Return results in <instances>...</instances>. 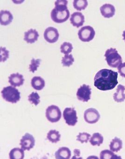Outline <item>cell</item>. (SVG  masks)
<instances>
[{
    "label": "cell",
    "instance_id": "15",
    "mask_svg": "<svg viewBox=\"0 0 125 159\" xmlns=\"http://www.w3.org/2000/svg\"><path fill=\"white\" fill-rule=\"evenodd\" d=\"M13 16L10 12L8 11H1L0 12V23L2 25H8L11 23Z\"/></svg>",
    "mask_w": 125,
    "mask_h": 159
},
{
    "label": "cell",
    "instance_id": "7",
    "mask_svg": "<svg viewBox=\"0 0 125 159\" xmlns=\"http://www.w3.org/2000/svg\"><path fill=\"white\" fill-rule=\"evenodd\" d=\"M63 117L65 123L69 126H74L77 122V112L74 107H66L63 112Z\"/></svg>",
    "mask_w": 125,
    "mask_h": 159
},
{
    "label": "cell",
    "instance_id": "27",
    "mask_svg": "<svg viewBox=\"0 0 125 159\" xmlns=\"http://www.w3.org/2000/svg\"><path fill=\"white\" fill-rule=\"evenodd\" d=\"M74 61V59L72 54L65 55L62 58V63L64 67H70L73 65Z\"/></svg>",
    "mask_w": 125,
    "mask_h": 159
},
{
    "label": "cell",
    "instance_id": "6",
    "mask_svg": "<svg viewBox=\"0 0 125 159\" xmlns=\"http://www.w3.org/2000/svg\"><path fill=\"white\" fill-rule=\"evenodd\" d=\"M95 35V31L91 26L82 27L78 31V36L79 39L84 42H89L94 39Z\"/></svg>",
    "mask_w": 125,
    "mask_h": 159
},
{
    "label": "cell",
    "instance_id": "14",
    "mask_svg": "<svg viewBox=\"0 0 125 159\" xmlns=\"http://www.w3.org/2000/svg\"><path fill=\"white\" fill-rule=\"evenodd\" d=\"M23 75L19 73H13L9 77V82L14 87H19L22 85L24 83Z\"/></svg>",
    "mask_w": 125,
    "mask_h": 159
},
{
    "label": "cell",
    "instance_id": "9",
    "mask_svg": "<svg viewBox=\"0 0 125 159\" xmlns=\"http://www.w3.org/2000/svg\"><path fill=\"white\" fill-rule=\"evenodd\" d=\"M84 119L86 123L90 124H95L100 119L99 112L95 108H89L84 113Z\"/></svg>",
    "mask_w": 125,
    "mask_h": 159
},
{
    "label": "cell",
    "instance_id": "22",
    "mask_svg": "<svg viewBox=\"0 0 125 159\" xmlns=\"http://www.w3.org/2000/svg\"><path fill=\"white\" fill-rule=\"evenodd\" d=\"M104 138L101 134L97 132L94 133L91 139L89 140L90 144L93 146H100L103 143Z\"/></svg>",
    "mask_w": 125,
    "mask_h": 159
},
{
    "label": "cell",
    "instance_id": "19",
    "mask_svg": "<svg viewBox=\"0 0 125 159\" xmlns=\"http://www.w3.org/2000/svg\"><path fill=\"white\" fill-rule=\"evenodd\" d=\"M31 84L34 89L37 91H40L45 86V81L41 77L35 76L32 79Z\"/></svg>",
    "mask_w": 125,
    "mask_h": 159
},
{
    "label": "cell",
    "instance_id": "11",
    "mask_svg": "<svg viewBox=\"0 0 125 159\" xmlns=\"http://www.w3.org/2000/svg\"><path fill=\"white\" fill-rule=\"evenodd\" d=\"M59 36L58 30L54 27H48L44 31V39L49 43H55L58 40Z\"/></svg>",
    "mask_w": 125,
    "mask_h": 159
},
{
    "label": "cell",
    "instance_id": "26",
    "mask_svg": "<svg viewBox=\"0 0 125 159\" xmlns=\"http://www.w3.org/2000/svg\"><path fill=\"white\" fill-rule=\"evenodd\" d=\"M73 49V45L70 42H64L63 44H62L60 47L61 53H63L65 55H68L69 53H71Z\"/></svg>",
    "mask_w": 125,
    "mask_h": 159
},
{
    "label": "cell",
    "instance_id": "18",
    "mask_svg": "<svg viewBox=\"0 0 125 159\" xmlns=\"http://www.w3.org/2000/svg\"><path fill=\"white\" fill-rule=\"evenodd\" d=\"M55 156L57 159H69L71 157V151L68 148L62 147L55 152Z\"/></svg>",
    "mask_w": 125,
    "mask_h": 159
},
{
    "label": "cell",
    "instance_id": "28",
    "mask_svg": "<svg viewBox=\"0 0 125 159\" xmlns=\"http://www.w3.org/2000/svg\"><path fill=\"white\" fill-rule=\"evenodd\" d=\"M40 96L36 92H32L28 96V100L29 102L31 104H34L35 106L40 103Z\"/></svg>",
    "mask_w": 125,
    "mask_h": 159
},
{
    "label": "cell",
    "instance_id": "29",
    "mask_svg": "<svg viewBox=\"0 0 125 159\" xmlns=\"http://www.w3.org/2000/svg\"><path fill=\"white\" fill-rule=\"evenodd\" d=\"M41 60L39 59H35L33 58L31 61V63L29 65V70L31 72L34 73L35 71H36L37 68L39 67L40 63H41Z\"/></svg>",
    "mask_w": 125,
    "mask_h": 159
},
{
    "label": "cell",
    "instance_id": "4",
    "mask_svg": "<svg viewBox=\"0 0 125 159\" xmlns=\"http://www.w3.org/2000/svg\"><path fill=\"white\" fill-rule=\"evenodd\" d=\"M105 57L107 64L112 68H118L122 63V58L115 48H110L106 51Z\"/></svg>",
    "mask_w": 125,
    "mask_h": 159
},
{
    "label": "cell",
    "instance_id": "34",
    "mask_svg": "<svg viewBox=\"0 0 125 159\" xmlns=\"http://www.w3.org/2000/svg\"><path fill=\"white\" fill-rule=\"evenodd\" d=\"M122 36L123 37V40H125V30L123 31V34H122Z\"/></svg>",
    "mask_w": 125,
    "mask_h": 159
},
{
    "label": "cell",
    "instance_id": "17",
    "mask_svg": "<svg viewBox=\"0 0 125 159\" xmlns=\"http://www.w3.org/2000/svg\"><path fill=\"white\" fill-rule=\"evenodd\" d=\"M125 86L121 84H119L116 89V92L114 93L113 96L114 100L118 103L124 102L125 100Z\"/></svg>",
    "mask_w": 125,
    "mask_h": 159
},
{
    "label": "cell",
    "instance_id": "2",
    "mask_svg": "<svg viewBox=\"0 0 125 159\" xmlns=\"http://www.w3.org/2000/svg\"><path fill=\"white\" fill-rule=\"evenodd\" d=\"M68 1L66 0H58L55 2V7L51 12L52 20L56 23L61 24L68 20L70 11L67 8Z\"/></svg>",
    "mask_w": 125,
    "mask_h": 159
},
{
    "label": "cell",
    "instance_id": "1",
    "mask_svg": "<svg viewBox=\"0 0 125 159\" xmlns=\"http://www.w3.org/2000/svg\"><path fill=\"white\" fill-rule=\"evenodd\" d=\"M118 76L117 72L103 69L96 74L94 79V85L97 89L103 91L112 90L118 84Z\"/></svg>",
    "mask_w": 125,
    "mask_h": 159
},
{
    "label": "cell",
    "instance_id": "31",
    "mask_svg": "<svg viewBox=\"0 0 125 159\" xmlns=\"http://www.w3.org/2000/svg\"><path fill=\"white\" fill-rule=\"evenodd\" d=\"M9 51L6 48L1 47L0 48V61L4 62L9 57Z\"/></svg>",
    "mask_w": 125,
    "mask_h": 159
},
{
    "label": "cell",
    "instance_id": "24",
    "mask_svg": "<svg viewBox=\"0 0 125 159\" xmlns=\"http://www.w3.org/2000/svg\"><path fill=\"white\" fill-rule=\"evenodd\" d=\"M100 158L102 159H121V157L115 154L111 150H104L100 152Z\"/></svg>",
    "mask_w": 125,
    "mask_h": 159
},
{
    "label": "cell",
    "instance_id": "12",
    "mask_svg": "<svg viewBox=\"0 0 125 159\" xmlns=\"http://www.w3.org/2000/svg\"><path fill=\"white\" fill-rule=\"evenodd\" d=\"M71 23L73 26L79 28L83 25L85 22V16L79 12H75L72 14L70 18Z\"/></svg>",
    "mask_w": 125,
    "mask_h": 159
},
{
    "label": "cell",
    "instance_id": "16",
    "mask_svg": "<svg viewBox=\"0 0 125 159\" xmlns=\"http://www.w3.org/2000/svg\"><path fill=\"white\" fill-rule=\"evenodd\" d=\"M39 35L35 29H31L24 33V40L28 43H34L38 40Z\"/></svg>",
    "mask_w": 125,
    "mask_h": 159
},
{
    "label": "cell",
    "instance_id": "21",
    "mask_svg": "<svg viewBox=\"0 0 125 159\" xmlns=\"http://www.w3.org/2000/svg\"><path fill=\"white\" fill-rule=\"evenodd\" d=\"M10 159H23L24 157V150L19 148L12 149L9 153Z\"/></svg>",
    "mask_w": 125,
    "mask_h": 159
},
{
    "label": "cell",
    "instance_id": "30",
    "mask_svg": "<svg viewBox=\"0 0 125 159\" xmlns=\"http://www.w3.org/2000/svg\"><path fill=\"white\" fill-rule=\"evenodd\" d=\"M91 135L86 132L79 133V134L77 136V140L81 142L82 144L84 143H87L89 140Z\"/></svg>",
    "mask_w": 125,
    "mask_h": 159
},
{
    "label": "cell",
    "instance_id": "32",
    "mask_svg": "<svg viewBox=\"0 0 125 159\" xmlns=\"http://www.w3.org/2000/svg\"><path fill=\"white\" fill-rule=\"evenodd\" d=\"M118 70L120 76L123 78H125V62L120 64L118 67Z\"/></svg>",
    "mask_w": 125,
    "mask_h": 159
},
{
    "label": "cell",
    "instance_id": "8",
    "mask_svg": "<svg viewBox=\"0 0 125 159\" xmlns=\"http://www.w3.org/2000/svg\"><path fill=\"white\" fill-rule=\"evenodd\" d=\"M91 94L92 91L90 86L89 85L84 84L77 89L76 95L79 101L86 102L91 99Z\"/></svg>",
    "mask_w": 125,
    "mask_h": 159
},
{
    "label": "cell",
    "instance_id": "33",
    "mask_svg": "<svg viewBox=\"0 0 125 159\" xmlns=\"http://www.w3.org/2000/svg\"><path fill=\"white\" fill-rule=\"evenodd\" d=\"M74 156L72 158V159H82V157H80V151L79 149H75L74 150Z\"/></svg>",
    "mask_w": 125,
    "mask_h": 159
},
{
    "label": "cell",
    "instance_id": "25",
    "mask_svg": "<svg viewBox=\"0 0 125 159\" xmlns=\"http://www.w3.org/2000/svg\"><path fill=\"white\" fill-rule=\"evenodd\" d=\"M73 5L76 10L81 11L86 9L88 6V2L86 0H74Z\"/></svg>",
    "mask_w": 125,
    "mask_h": 159
},
{
    "label": "cell",
    "instance_id": "23",
    "mask_svg": "<svg viewBox=\"0 0 125 159\" xmlns=\"http://www.w3.org/2000/svg\"><path fill=\"white\" fill-rule=\"evenodd\" d=\"M60 138L61 135L59 134V131L55 129L50 130L47 134V139L52 143H56L60 141Z\"/></svg>",
    "mask_w": 125,
    "mask_h": 159
},
{
    "label": "cell",
    "instance_id": "5",
    "mask_svg": "<svg viewBox=\"0 0 125 159\" xmlns=\"http://www.w3.org/2000/svg\"><path fill=\"white\" fill-rule=\"evenodd\" d=\"M46 117L49 122L51 123H56L61 118V112L58 107L56 105L50 106L46 110Z\"/></svg>",
    "mask_w": 125,
    "mask_h": 159
},
{
    "label": "cell",
    "instance_id": "20",
    "mask_svg": "<svg viewBox=\"0 0 125 159\" xmlns=\"http://www.w3.org/2000/svg\"><path fill=\"white\" fill-rule=\"evenodd\" d=\"M123 147V142L120 139L115 137L112 140L109 145L110 150L113 152H118Z\"/></svg>",
    "mask_w": 125,
    "mask_h": 159
},
{
    "label": "cell",
    "instance_id": "13",
    "mask_svg": "<svg viewBox=\"0 0 125 159\" xmlns=\"http://www.w3.org/2000/svg\"><path fill=\"white\" fill-rule=\"evenodd\" d=\"M100 11L102 16L105 18L113 17L115 13V9L114 5L110 4H105L100 8Z\"/></svg>",
    "mask_w": 125,
    "mask_h": 159
},
{
    "label": "cell",
    "instance_id": "10",
    "mask_svg": "<svg viewBox=\"0 0 125 159\" xmlns=\"http://www.w3.org/2000/svg\"><path fill=\"white\" fill-rule=\"evenodd\" d=\"M35 144L34 138L30 133H26L20 140V145L21 146L22 149L24 151H30L34 147Z\"/></svg>",
    "mask_w": 125,
    "mask_h": 159
},
{
    "label": "cell",
    "instance_id": "3",
    "mask_svg": "<svg viewBox=\"0 0 125 159\" xmlns=\"http://www.w3.org/2000/svg\"><path fill=\"white\" fill-rule=\"evenodd\" d=\"M1 93L4 100L11 103H16L21 99L20 93L18 89L13 86L4 87Z\"/></svg>",
    "mask_w": 125,
    "mask_h": 159
}]
</instances>
